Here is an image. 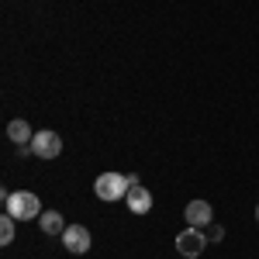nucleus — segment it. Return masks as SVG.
I'll return each instance as SVG.
<instances>
[{"label":"nucleus","mask_w":259,"mask_h":259,"mask_svg":"<svg viewBox=\"0 0 259 259\" xmlns=\"http://www.w3.org/2000/svg\"><path fill=\"white\" fill-rule=\"evenodd\" d=\"M4 207H7V214H14L18 221L41 218V200L35 194H28V190H18V194H7L4 190Z\"/></svg>","instance_id":"nucleus-1"},{"label":"nucleus","mask_w":259,"mask_h":259,"mask_svg":"<svg viewBox=\"0 0 259 259\" xmlns=\"http://www.w3.org/2000/svg\"><path fill=\"white\" fill-rule=\"evenodd\" d=\"M128 190H132V180L121 177V173H100L97 183H94V194H97L100 200H107V204L124 200V197H128Z\"/></svg>","instance_id":"nucleus-2"},{"label":"nucleus","mask_w":259,"mask_h":259,"mask_svg":"<svg viewBox=\"0 0 259 259\" xmlns=\"http://www.w3.org/2000/svg\"><path fill=\"white\" fill-rule=\"evenodd\" d=\"M62 152V139L59 132H35V139H31V156L35 159H59Z\"/></svg>","instance_id":"nucleus-3"},{"label":"nucleus","mask_w":259,"mask_h":259,"mask_svg":"<svg viewBox=\"0 0 259 259\" xmlns=\"http://www.w3.org/2000/svg\"><path fill=\"white\" fill-rule=\"evenodd\" d=\"M204 245H207V235H204V228H190L187 225V232H180L177 235V252L187 259H197L204 252Z\"/></svg>","instance_id":"nucleus-4"},{"label":"nucleus","mask_w":259,"mask_h":259,"mask_svg":"<svg viewBox=\"0 0 259 259\" xmlns=\"http://www.w3.org/2000/svg\"><path fill=\"white\" fill-rule=\"evenodd\" d=\"M183 218H187L190 228H207V225L214 221V211H211L207 200H190V204L183 207Z\"/></svg>","instance_id":"nucleus-5"},{"label":"nucleus","mask_w":259,"mask_h":259,"mask_svg":"<svg viewBox=\"0 0 259 259\" xmlns=\"http://www.w3.org/2000/svg\"><path fill=\"white\" fill-rule=\"evenodd\" d=\"M62 245H66L69 252L83 256V252L90 249V232H87L83 225H66V232H62Z\"/></svg>","instance_id":"nucleus-6"},{"label":"nucleus","mask_w":259,"mask_h":259,"mask_svg":"<svg viewBox=\"0 0 259 259\" xmlns=\"http://www.w3.org/2000/svg\"><path fill=\"white\" fill-rule=\"evenodd\" d=\"M7 139L14 142V145H18L21 152H31V139H35V132H31V124H28V121H11V124H7Z\"/></svg>","instance_id":"nucleus-7"},{"label":"nucleus","mask_w":259,"mask_h":259,"mask_svg":"<svg viewBox=\"0 0 259 259\" xmlns=\"http://www.w3.org/2000/svg\"><path fill=\"white\" fill-rule=\"evenodd\" d=\"M124 200H128V211H132V214H149V211H152V194H149L145 187H132Z\"/></svg>","instance_id":"nucleus-8"},{"label":"nucleus","mask_w":259,"mask_h":259,"mask_svg":"<svg viewBox=\"0 0 259 259\" xmlns=\"http://www.w3.org/2000/svg\"><path fill=\"white\" fill-rule=\"evenodd\" d=\"M38 225H41V232H45V235H62V232H66V221H62L59 211H41Z\"/></svg>","instance_id":"nucleus-9"},{"label":"nucleus","mask_w":259,"mask_h":259,"mask_svg":"<svg viewBox=\"0 0 259 259\" xmlns=\"http://www.w3.org/2000/svg\"><path fill=\"white\" fill-rule=\"evenodd\" d=\"M14 214H0V245H11L14 242Z\"/></svg>","instance_id":"nucleus-10"},{"label":"nucleus","mask_w":259,"mask_h":259,"mask_svg":"<svg viewBox=\"0 0 259 259\" xmlns=\"http://www.w3.org/2000/svg\"><path fill=\"white\" fill-rule=\"evenodd\" d=\"M221 239H225V228L211 221V225H207V242H221Z\"/></svg>","instance_id":"nucleus-11"},{"label":"nucleus","mask_w":259,"mask_h":259,"mask_svg":"<svg viewBox=\"0 0 259 259\" xmlns=\"http://www.w3.org/2000/svg\"><path fill=\"white\" fill-rule=\"evenodd\" d=\"M256 221H259V204H256Z\"/></svg>","instance_id":"nucleus-12"}]
</instances>
